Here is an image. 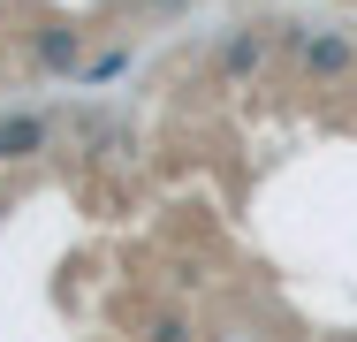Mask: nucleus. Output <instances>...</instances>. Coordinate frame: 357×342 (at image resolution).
<instances>
[{
	"label": "nucleus",
	"instance_id": "f257e3e1",
	"mask_svg": "<svg viewBox=\"0 0 357 342\" xmlns=\"http://www.w3.org/2000/svg\"><path fill=\"white\" fill-rule=\"evenodd\" d=\"M54 144V122L46 114H31V107H8L0 114V160H38Z\"/></svg>",
	"mask_w": 357,
	"mask_h": 342
},
{
	"label": "nucleus",
	"instance_id": "f03ea898",
	"mask_svg": "<svg viewBox=\"0 0 357 342\" xmlns=\"http://www.w3.org/2000/svg\"><path fill=\"white\" fill-rule=\"evenodd\" d=\"M296 61L312 68V76H350L357 46L342 38V31H296Z\"/></svg>",
	"mask_w": 357,
	"mask_h": 342
},
{
	"label": "nucleus",
	"instance_id": "7ed1b4c3",
	"mask_svg": "<svg viewBox=\"0 0 357 342\" xmlns=\"http://www.w3.org/2000/svg\"><path fill=\"white\" fill-rule=\"evenodd\" d=\"M259 61H266V38L259 31H228L220 38V76H251Z\"/></svg>",
	"mask_w": 357,
	"mask_h": 342
},
{
	"label": "nucleus",
	"instance_id": "20e7f679",
	"mask_svg": "<svg viewBox=\"0 0 357 342\" xmlns=\"http://www.w3.org/2000/svg\"><path fill=\"white\" fill-rule=\"evenodd\" d=\"M38 61L46 68H84V38H76V31H38Z\"/></svg>",
	"mask_w": 357,
	"mask_h": 342
},
{
	"label": "nucleus",
	"instance_id": "39448f33",
	"mask_svg": "<svg viewBox=\"0 0 357 342\" xmlns=\"http://www.w3.org/2000/svg\"><path fill=\"white\" fill-rule=\"evenodd\" d=\"M122 68H130V46H114V54L84 61V84H107V76H122Z\"/></svg>",
	"mask_w": 357,
	"mask_h": 342
},
{
	"label": "nucleus",
	"instance_id": "423d86ee",
	"mask_svg": "<svg viewBox=\"0 0 357 342\" xmlns=\"http://www.w3.org/2000/svg\"><path fill=\"white\" fill-rule=\"evenodd\" d=\"M152 342H190V327H183L175 312H167V320H152Z\"/></svg>",
	"mask_w": 357,
	"mask_h": 342
}]
</instances>
